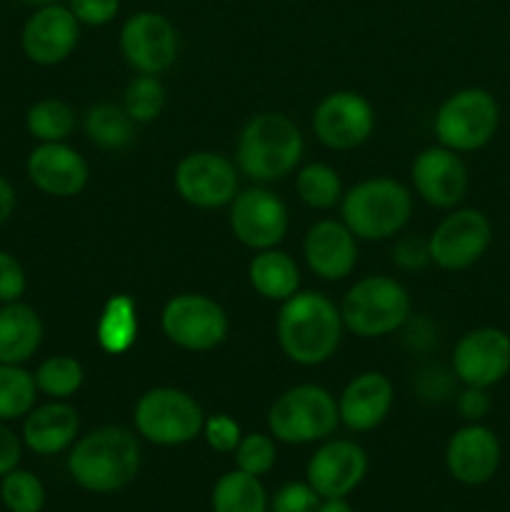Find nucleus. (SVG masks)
I'll return each mask as SVG.
<instances>
[{
	"instance_id": "39448f33",
	"label": "nucleus",
	"mask_w": 510,
	"mask_h": 512,
	"mask_svg": "<svg viewBox=\"0 0 510 512\" xmlns=\"http://www.w3.org/2000/svg\"><path fill=\"white\" fill-rule=\"evenodd\" d=\"M340 425L338 400L323 385H293L268 410V430L288 445L323 443Z\"/></svg>"
},
{
	"instance_id": "1a4fd4ad",
	"label": "nucleus",
	"mask_w": 510,
	"mask_h": 512,
	"mask_svg": "<svg viewBox=\"0 0 510 512\" xmlns=\"http://www.w3.org/2000/svg\"><path fill=\"white\" fill-rule=\"evenodd\" d=\"M165 338L190 353H208L228 338V313L203 293H180L160 313Z\"/></svg>"
},
{
	"instance_id": "a19ab883",
	"label": "nucleus",
	"mask_w": 510,
	"mask_h": 512,
	"mask_svg": "<svg viewBox=\"0 0 510 512\" xmlns=\"http://www.w3.org/2000/svg\"><path fill=\"white\" fill-rule=\"evenodd\" d=\"M490 405H493V400H490L488 390L473 388V385H465V390H460L458 398H455L460 418L468 420V423H480L490 413Z\"/></svg>"
},
{
	"instance_id": "4be33fe9",
	"label": "nucleus",
	"mask_w": 510,
	"mask_h": 512,
	"mask_svg": "<svg viewBox=\"0 0 510 512\" xmlns=\"http://www.w3.org/2000/svg\"><path fill=\"white\" fill-rule=\"evenodd\" d=\"M393 400L395 390L388 375L378 370L355 375L338 398L340 423L353 433H370L388 418Z\"/></svg>"
},
{
	"instance_id": "393cba45",
	"label": "nucleus",
	"mask_w": 510,
	"mask_h": 512,
	"mask_svg": "<svg viewBox=\"0 0 510 512\" xmlns=\"http://www.w3.org/2000/svg\"><path fill=\"white\" fill-rule=\"evenodd\" d=\"M248 280L258 295L265 300L285 303L300 288V270L295 260L283 250H258L248 265Z\"/></svg>"
},
{
	"instance_id": "473e14b6",
	"label": "nucleus",
	"mask_w": 510,
	"mask_h": 512,
	"mask_svg": "<svg viewBox=\"0 0 510 512\" xmlns=\"http://www.w3.org/2000/svg\"><path fill=\"white\" fill-rule=\"evenodd\" d=\"M0 503L8 512H43L48 493L38 475L15 468L0 478Z\"/></svg>"
},
{
	"instance_id": "c03bdc74",
	"label": "nucleus",
	"mask_w": 510,
	"mask_h": 512,
	"mask_svg": "<svg viewBox=\"0 0 510 512\" xmlns=\"http://www.w3.org/2000/svg\"><path fill=\"white\" fill-rule=\"evenodd\" d=\"M318 512H355L348 498H323L318 505Z\"/></svg>"
},
{
	"instance_id": "dca6fc26",
	"label": "nucleus",
	"mask_w": 510,
	"mask_h": 512,
	"mask_svg": "<svg viewBox=\"0 0 510 512\" xmlns=\"http://www.w3.org/2000/svg\"><path fill=\"white\" fill-rule=\"evenodd\" d=\"M368 475V455L353 440H323L310 455L305 483L320 498H348Z\"/></svg>"
},
{
	"instance_id": "0eeeda50",
	"label": "nucleus",
	"mask_w": 510,
	"mask_h": 512,
	"mask_svg": "<svg viewBox=\"0 0 510 512\" xmlns=\"http://www.w3.org/2000/svg\"><path fill=\"white\" fill-rule=\"evenodd\" d=\"M133 423L140 438L148 443L178 448L203 435L205 413L190 393L160 385L140 395L133 408Z\"/></svg>"
},
{
	"instance_id": "2eb2a0df",
	"label": "nucleus",
	"mask_w": 510,
	"mask_h": 512,
	"mask_svg": "<svg viewBox=\"0 0 510 512\" xmlns=\"http://www.w3.org/2000/svg\"><path fill=\"white\" fill-rule=\"evenodd\" d=\"M230 230L250 250L275 248L288 233V208L268 188H248L230 203Z\"/></svg>"
},
{
	"instance_id": "9b49d317",
	"label": "nucleus",
	"mask_w": 510,
	"mask_h": 512,
	"mask_svg": "<svg viewBox=\"0 0 510 512\" xmlns=\"http://www.w3.org/2000/svg\"><path fill=\"white\" fill-rule=\"evenodd\" d=\"M175 190L188 205L200 210L225 208L238 195V168L233 160L210 150H195L180 158L173 175Z\"/></svg>"
},
{
	"instance_id": "c9c22d12",
	"label": "nucleus",
	"mask_w": 510,
	"mask_h": 512,
	"mask_svg": "<svg viewBox=\"0 0 510 512\" xmlns=\"http://www.w3.org/2000/svg\"><path fill=\"white\" fill-rule=\"evenodd\" d=\"M203 438L210 450H215V453L220 455H230L235 448H238L240 438H243V430H240L238 420H233L225 413H218L205 418Z\"/></svg>"
},
{
	"instance_id": "4c0bfd02",
	"label": "nucleus",
	"mask_w": 510,
	"mask_h": 512,
	"mask_svg": "<svg viewBox=\"0 0 510 512\" xmlns=\"http://www.w3.org/2000/svg\"><path fill=\"white\" fill-rule=\"evenodd\" d=\"M25 288H28V275L20 260L8 250H0V305L23 298Z\"/></svg>"
},
{
	"instance_id": "f257e3e1",
	"label": "nucleus",
	"mask_w": 510,
	"mask_h": 512,
	"mask_svg": "<svg viewBox=\"0 0 510 512\" xmlns=\"http://www.w3.org/2000/svg\"><path fill=\"white\" fill-rule=\"evenodd\" d=\"M343 315L340 308L323 293L303 290L280 305L275 320L280 350L293 363L313 368L323 365L338 353L343 340Z\"/></svg>"
},
{
	"instance_id": "5701e85b",
	"label": "nucleus",
	"mask_w": 510,
	"mask_h": 512,
	"mask_svg": "<svg viewBox=\"0 0 510 512\" xmlns=\"http://www.w3.org/2000/svg\"><path fill=\"white\" fill-rule=\"evenodd\" d=\"M80 418L78 410L68 400H50L35 405L23 418V445L35 455H58L73 448L78 440Z\"/></svg>"
},
{
	"instance_id": "423d86ee",
	"label": "nucleus",
	"mask_w": 510,
	"mask_h": 512,
	"mask_svg": "<svg viewBox=\"0 0 510 512\" xmlns=\"http://www.w3.org/2000/svg\"><path fill=\"white\" fill-rule=\"evenodd\" d=\"M340 315L358 338H385L410 320V295L390 275H365L345 293Z\"/></svg>"
},
{
	"instance_id": "9d476101",
	"label": "nucleus",
	"mask_w": 510,
	"mask_h": 512,
	"mask_svg": "<svg viewBox=\"0 0 510 512\" xmlns=\"http://www.w3.org/2000/svg\"><path fill=\"white\" fill-rule=\"evenodd\" d=\"M493 225L490 218L478 208H458L445 215L430 233V260L438 268L458 273L478 263L490 248Z\"/></svg>"
},
{
	"instance_id": "79ce46f5",
	"label": "nucleus",
	"mask_w": 510,
	"mask_h": 512,
	"mask_svg": "<svg viewBox=\"0 0 510 512\" xmlns=\"http://www.w3.org/2000/svg\"><path fill=\"white\" fill-rule=\"evenodd\" d=\"M23 458V438L13 433L8 425L0 420V478L15 470Z\"/></svg>"
},
{
	"instance_id": "c756f323",
	"label": "nucleus",
	"mask_w": 510,
	"mask_h": 512,
	"mask_svg": "<svg viewBox=\"0 0 510 512\" xmlns=\"http://www.w3.org/2000/svg\"><path fill=\"white\" fill-rule=\"evenodd\" d=\"M295 193L315 210H330L343 200V183L333 165L310 163L295 175Z\"/></svg>"
},
{
	"instance_id": "2f4dec72",
	"label": "nucleus",
	"mask_w": 510,
	"mask_h": 512,
	"mask_svg": "<svg viewBox=\"0 0 510 512\" xmlns=\"http://www.w3.org/2000/svg\"><path fill=\"white\" fill-rule=\"evenodd\" d=\"M38 393L48 395L53 400H70L80 388H83L85 370L70 355H53V358L43 360L38 370L33 373Z\"/></svg>"
},
{
	"instance_id": "c85d7f7f",
	"label": "nucleus",
	"mask_w": 510,
	"mask_h": 512,
	"mask_svg": "<svg viewBox=\"0 0 510 512\" xmlns=\"http://www.w3.org/2000/svg\"><path fill=\"white\" fill-rule=\"evenodd\" d=\"M25 128L38 143H65L75 130V110L58 98L38 100L25 113Z\"/></svg>"
},
{
	"instance_id": "6e6552de",
	"label": "nucleus",
	"mask_w": 510,
	"mask_h": 512,
	"mask_svg": "<svg viewBox=\"0 0 510 512\" xmlns=\"http://www.w3.org/2000/svg\"><path fill=\"white\" fill-rule=\"evenodd\" d=\"M500 125V105L485 88H463L440 103L435 113V138L455 153H475L495 138Z\"/></svg>"
},
{
	"instance_id": "7ed1b4c3",
	"label": "nucleus",
	"mask_w": 510,
	"mask_h": 512,
	"mask_svg": "<svg viewBox=\"0 0 510 512\" xmlns=\"http://www.w3.org/2000/svg\"><path fill=\"white\" fill-rule=\"evenodd\" d=\"M305 140L298 125L283 113L253 115L235 145L238 170L255 183H275L298 168Z\"/></svg>"
},
{
	"instance_id": "20e7f679",
	"label": "nucleus",
	"mask_w": 510,
	"mask_h": 512,
	"mask_svg": "<svg viewBox=\"0 0 510 512\" xmlns=\"http://www.w3.org/2000/svg\"><path fill=\"white\" fill-rule=\"evenodd\" d=\"M340 215L358 240L395 238L413 215V195L400 180L370 178L343 193Z\"/></svg>"
},
{
	"instance_id": "a211bd4d",
	"label": "nucleus",
	"mask_w": 510,
	"mask_h": 512,
	"mask_svg": "<svg viewBox=\"0 0 510 512\" xmlns=\"http://www.w3.org/2000/svg\"><path fill=\"white\" fill-rule=\"evenodd\" d=\"M410 180L420 198L440 210H450L468 195V168L455 150L433 145L415 155Z\"/></svg>"
},
{
	"instance_id": "aec40b11",
	"label": "nucleus",
	"mask_w": 510,
	"mask_h": 512,
	"mask_svg": "<svg viewBox=\"0 0 510 512\" xmlns=\"http://www.w3.org/2000/svg\"><path fill=\"white\" fill-rule=\"evenodd\" d=\"M25 170L30 183L53 198H75L83 193L90 178L85 158L68 143H40L30 150Z\"/></svg>"
},
{
	"instance_id": "a878e982",
	"label": "nucleus",
	"mask_w": 510,
	"mask_h": 512,
	"mask_svg": "<svg viewBox=\"0 0 510 512\" xmlns=\"http://www.w3.org/2000/svg\"><path fill=\"white\" fill-rule=\"evenodd\" d=\"M138 305L130 295H113L100 310L95 338L103 353L125 355L138 340Z\"/></svg>"
},
{
	"instance_id": "412c9836",
	"label": "nucleus",
	"mask_w": 510,
	"mask_h": 512,
	"mask_svg": "<svg viewBox=\"0 0 510 512\" xmlns=\"http://www.w3.org/2000/svg\"><path fill=\"white\" fill-rule=\"evenodd\" d=\"M303 255L308 268L320 280L338 283L355 270L358 263V238L343 220H318L303 240Z\"/></svg>"
},
{
	"instance_id": "f03ea898",
	"label": "nucleus",
	"mask_w": 510,
	"mask_h": 512,
	"mask_svg": "<svg viewBox=\"0 0 510 512\" xmlns=\"http://www.w3.org/2000/svg\"><path fill=\"white\" fill-rule=\"evenodd\" d=\"M140 443L120 425H103L78 438L68 453V473L78 488L93 495H110L128 488L140 473Z\"/></svg>"
},
{
	"instance_id": "58836bf2",
	"label": "nucleus",
	"mask_w": 510,
	"mask_h": 512,
	"mask_svg": "<svg viewBox=\"0 0 510 512\" xmlns=\"http://www.w3.org/2000/svg\"><path fill=\"white\" fill-rule=\"evenodd\" d=\"M393 263L403 270H423L425 265L433 263L430 260V245L428 238H418V235H405L393 245Z\"/></svg>"
},
{
	"instance_id": "cd10ccee",
	"label": "nucleus",
	"mask_w": 510,
	"mask_h": 512,
	"mask_svg": "<svg viewBox=\"0 0 510 512\" xmlns=\"http://www.w3.org/2000/svg\"><path fill=\"white\" fill-rule=\"evenodd\" d=\"M85 135L103 150H123L133 143L135 123L123 105L98 103L85 113Z\"/></svg>"
},
{
	"instance_id": "a18cd8bd",
	"label": "nucleus",
	"mask_w": 510,
	"mask_h": 512,
	"mask_svg": "<svg viewBox=\"0 0 510 512\" xmlns=\"http://www.w3.org/2000/svg\"><path fill=\"white\" fill-rule=\"evenodd\" d=\"M20 3H25V5H50V3H58V0H20Z\"/></svg>"
},
{
	"instance_id": "bb28decb",
	"label": "nucleus",
	"mask_w": 510,
	"mask_h": 512,
	"mask_svg": "<svg viewBox=\"0 0 510 512\" xmlns=\"http://www.w3.org/2000/svg\"><path fill=\"white\" fill-rule=\"evenodd\" d=\"M210 508L213 512H270V500L260 478L235 468L215 480Z\"/></svg>"
},
{
	"instance_id": "6ab92c4d",
	"label": "nucleus",
	"mask_w": 510,
	"mask_h": 512,
	"mask_svg": "<svg viewBox=\"0 0 510 512\" xmlns=\"http://www.w3.org/2000/svg\"><path fill=\"white\" fill-rule=\"evenodd\" d=\"M503 448L488 425L468 423L455 430L445 448V468L460 485L478 488L485 485L500 468Z\"/></svg>"
},
{
	"instance_id": "f8f14e48",
	"label": "nucleus",
	"mask_w": 510,
	"mask_h": 512,
	"mask_svg": "<svg viewBox=\"0 0 510 512\" xmlns=\"http://www.w3.org/2000/svg\"><path fill=\"white\" fill-rule=\"evenodd\" d=\"M178 30L155 10L130 15L120 28V53L125 63L145 75H160L178 58Z\"/></svg>"
},
{
	"instance_id": "ea45409f",
	"label": "nucleus",
	"mask_w": 510,
	"mask_h": 512,
	"mask_svg": "<svg viewBox=\"0 0 510 512\" xmlns=\"http://www.w3.org/2000/svg\"><path fill=\"white\" fill-rule=\"evenodd\" d=\"M68 8L80 25L100 28L118 15L120 0H68Z\"/></svg>"
},
{
	"instance_id": "ddd939ff",
	"label": "nucleus",
	"mask_w": 510,
	"mask_h": 512,
	"mask_svg": "<svg viewBox=\"0 0 510 512\" xmlns=\"http://www.w3.org/2000/svg\"><path fill=\"white\" fill-rule=\"evenodd\" d=\"M375 130V110L368 98L353 90H335L325 95L313 113V133L325 148H360Z\"/></svg>"
},
{
	"instance_id": "f3484780",
	"label": "nucleus",
	"mask_w": 510,
	"mask_h": 512,
	"mask_svg": "<svg viewBox=\"0 0 510 512\" xmlns=\"http://www.w3.org/2000/svg\"><path fill=\"white\" fill-rule=\"evenodd\" d=\"M80 40V23L68 5H40L23 25L20 48L35 65H58L73 55Z\"/></svg>"
},
{
	"instance_id": "37998d69",
	"label": "nucleus",
	"mask_w": 510,
	"mask_h": 512,
	"mask_svg": "<svg viewBox=\"0 0 510 512\" xmlns=\"http://www.w3.org/2000/svg\"><path fill=\"white\" fill-rule=\"evenodd\" d=\"M15 203H18V198H15V188L10 185V180L5 178V175H0V228L10 220V215H13L15 210Z\"/></svg>"
},
{
	"instance_id": "f704fd0d",
	"label": "nucleus",
	"mask_w": 510,
	"mask_h": 512,
	"mask_svg": "<svg viewBox=\"0 0 510 512\" xmlns=\"http://www.w3.org/2000/svg\"><path fill=\"white\" fill-rule=\"evenodd\" d=\"M235 468L243 470V473L255 475V478H263L273 470L275 460H278V448H275L273 435L265 433H250L243 435L238 443V448L233 450Z\"/></svg>"
},
{
	"instance_id": "72a5a7b5",
	"label": "nucleus",
	"mask_w": 510,
	"mask_h": 512,
	"mask_svg": "<svg viewBox=\"0 0 510 512\" xmlns=\"http://www.w3.org/2000/svg\"><path fill=\"white\" fill-rule=\"evenodd\" d=\"M165 105V88L158 75H135L125 88L123 108L133 123H153Z\"/></svg>"
},
{
	"instance_id": "7c9ffc66",
	"label": "nucleus",
	"mask_w": 510,
	"mask_h": 512,
	"mask_svg": "<svg viewBox=\"0 0 510 512\" xmlns=\"http://www.w3.org/2000/svg\"><path fill=\"white\" fill-rule=\"evenodd\" d=\"M38 385L23 365L0 363V420H20L35 408Z\"/></svg>"
},
{
	"instance_id": "b1692460",
	"label": "nucleus",
	"mask_w": 510,
	"mask_h": 512,
	"mask_svg": "<svg viewBox=\"0 0 510 512\" xmlns=\"http://www.w3.org/2000/svg\"><path fill=\"white\" fill-rule=\"evenodd\" d=\"M43 320L23 300L0 308V363L23 365L43 345Z\"/></svg>"
},
{
	"instance_id": "e433bc0d",
	"label": "nucleus",
	"mask_w": 510,
	"mask_h": 512,
	"mask_svg": "<svg viewBox=\"0 0 510 512\" xmlns=\"http://www.w3.org/2000/svg\"><path fill=\"white\" fill-rule=\"evenodd\" d=\"M320 495L308 483H285L270 500V512H318Z\"/></svg>"
},
{
	"instance_id": "4468645a",
	"label": "nucleus",
	"mask_w": 510,
	"mask_h": 512,
	"mask_svg": "<svg viewBox=\"0 0 510 512\" xmlns=\"http://www.w3.org/2000/svg\"><path fill=\"white\" fill-rule=\"evenodd\" d=\"M510 373V335L505 330L483 325L468 330L455 343L453 375L463 385L490 390Z\"/></svg>"
}]
</instances>
